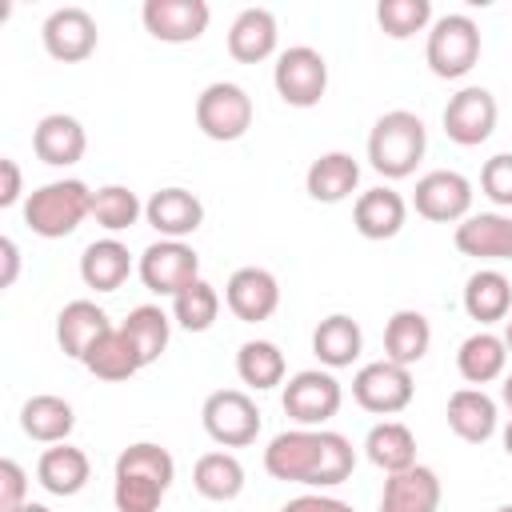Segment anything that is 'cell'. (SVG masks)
Here are the masks:
<instances>
[{"instance_id":"obj_49","label":"cell","mask_w":512,"mask_h":512,"mask_svg":"<svg viewBox=\"0 0 512 512\" xmlns=\"http://www.w3.org/2000/svg\"><path fill=\"white\" fill-rule=\"evenodd\" d=\"M504 452L512 456V420H508V428H504Z\"/></svg>"},{"instance_id":"obj_10","label":"cell","mask_w":512,"mask_h":512,"mask_svg":"<svg viewBox=\"0 0 512 512\" xmlns=\"http://www.w3.org/2000/svg\"><path fill=\"white\" fill-rule=\"evenodd\" d=\"M412 396H416L412 368L396 360H372L352 376V400L372 416H396L412 404Z\"/></svg>"},{"instance_id":"obj_40","label":"cell","mask_w":512,"mask_h":512,"mask_svg":"<svg viewBox=\"0 0 512 512\" xmlns=\"http://www.w3.org/2000/svg\"><path fill=\"white\" fill-rule=\"evenodd\" d=\"M376 24L392 40H408L416 32L432 28V4L428 0H380L376 4Z\"/></svg>"},{"instance_id":"obj_44","label":"cell","mask_w":512,"mask_h":512,"mask_svg":"<svg viewBox=\"0 0 512 512\" xmlns=\"http://www.w3.org/2000/svg\"><path fill=\"white\" fill-rule=\"evenodd\" d=\"M20 196H24V176H20V164H16L12 156H4V160H0V208L20 204Z\"/></svg>"},{"instance_id":"obj_25","label":"cell","mask_w":512,"mask_h":512,"mask_svg":"<svg viewBox=\"0 0 512 512\" xmlns=\"http://www.w3.org/2000/svg\"><path fill=\"white\" fill-rule=\"evenodd\" d=\"M280 28L268 8H244L228 28V56L236 64H260L276 52Z\"/></svg>"},{"instance_id":"obj_21","label":"cell","mask_w":512,"mask_h":512,"mask_svg":"<svg viewBox=\"0 0 512 512\" xmlns=\"http://www.w3.org/2000/svg\"><path fill=\"white\" fill-rule=\"evenodd\" d=\"M404 220H408V204L388 184L360 192L356 204H352V224L364 240H392L404 228Z\"/></svg>"},{"instance_id":"obj_15","label":"cell","mask_w":512,"mask_h":512,"mask_svg":"<svg viewBox=\"0 0 512 512\" xmlns=\"http://www.w3.org/2000/svg\"><path fill=\"white\" fill-rule=\"evenodd\" d=\"M140 20L160 44H192L208 32L212 8L204 0H144Z\"/></svg>"},{"instance_id":"obj_37","label":"cell","mask_w":512,"mask_h":512,"mask_svg":"<svg viewBox=\"0 0 512 512\" xmlns=\"http://www.w3.org/2000/svg\"><path fill=\"white\" fill-rule=\"evenodd\" d=\"M284 352L272 344V340H244L240 352H236V376L240 384L256 388V392H268L276 384H284Z\"/></svg>"},{"instance_id":"obj_26","label":"cell","mask_w":512,"mask_h":512,"mask_svg":"<svg viewBox=\"0 0 512 512\" xmlns=\"http://www.w3.org/2000/svg\"><path fill=\"white\" fill-rule=\"evenodd\" d=\"M360 352H364V332H360V324L348 312H332V316H324L316 324V332H312V356L328 372L352 368L360 360Z\"/></svg>"},{"instance_id":"obj_3","label":"cell","mask_w":512,"mask_h":512,"mask_svg":"<svg viewBox=\"0 0 512 512\" xmlns=\"http://www.w3.org/2000/svg\"><path fill=\"white\" fill-rule=\"evenodd\" d=\"M428 152V128L416 112L392 108L384 112L368 132V164L384 180H404L416 172V164Z\"/></svg>"},{"instance_id":"obj_13","label":"cell","mask_w":512,"mask_h":512,"mask_svg":"<svg viewBox=\"0 0 512 512\" xmlns=\"http://www.w3.org/2000/svg\"><path fill=\"white\" fill-rule=\"evenodd\" d=\"M40 40H44V52L60 64H80L96 52L100 44V28L92 20L88 8L80 4H68V8H56L48 12V20L40 24Z\"/></svg>"},{"instance_id":"obj_27","label":"cell","mask_w":512,"mask_h":512,"mask_svg":"<svg viewBox=\"0 0 512 512\" xmlns=\"http://www.w3.org/2000/svg\"><path fill=\"white\" fill-rule=\"evenodd\" d=\"M356 184H360V164L352 160V152H320L304 172V188L316 204H340L356 192Z\"/></svg>"},{"instance_id":"obj_33","label":"cell","mask_w":512,"mask_h":512,"mask_svg":"<svg viewBox=\"0 0 512 512\" xmlns=\"http://www.w3.org/2000/svg\"><path fill=\"white\" fill-rule=\"evenodd\" d=\"M96 380H108V384H120V380H128V376H136L140 368H144V360H140V352H136V344L128 340V332L124 328H108L92 348H88V356L80 360Z\"/></svg>"},{"instance_id":"obj_42","label":"cell","mask_w":512,"mask_h":512,"mask_svg":"<svg viewBox=\"0 0 512 512\" xmlns=\"http://www.w3.org/2000/svg\"><path fill=\"white\" fill-rule=\"evenodd\" d=\"M28 476H24V468L12 460V456H4L0 460V512H16L20 504H28Z\"/></svg>"},{"instance_id":"obj_38","label":"cell","mask_w":512,"mask_h":512,"mask_svg":"<svg viewBox=\"0 0 512 512\" xmlns=\"http://www.w3.org/2000/svg\"><path fill=\"white\" fill-rule=\"evenodd\" d=\"M216 316H220V292L204 276L172 296V324H180L184 332H208Z\"/></svg>"},{"instance_id":"obj_7","label":"cell","mask_w":512,"mask_h":512,"mask_svg":"<svg viewBox=\"0 0 512 512\" xmlns=\"http://www.w3.org/2000/svg\"><path fill=\"white\" fill-rule=\"evenodd\" d=\"M280 404L296 420V428H324L340 412L344 388L328 368H304V372L288 376V384L280 392Z\"/></svg>"},{"instance_id":"obj_22","label":"cell","mask_w":512,"mask_h":512,"mask_svg":"<svg viewBox=\"0 0 512 512\" xmlns=\"http://www.w3.org/2000/svg\"><path fill=\"white\" fill-rule=\"evenodd\" d=\"M108 328H116V324L108 320V312H104L96 300H68V304L60 308V316H56V344H60L64 356L84 360L88 348H92Z\"/></svg>"},{"instance_id":"obj_45","label":"cell","mask_w":512,"mask_h":512,"mask_svg":"<svg viewBox=\"0 0 512 512\" xmlns=\"http://www.w3.org/2000/svg\"><path fill=\"white\" fill-rule=\"evenodd\" d=\"M0 256H4V276H0V288H12L16 284V272H20V248L12 236L0 240Z\"/></svg>"},{"instance_id":"obj_39","label":"cell","mask_w":512,"mask_h":512,"mask_svg":"<svg viewBox=\"0 0 512 512\" xmlns=\"http://www.w3.org/2000/svg\"><path fill=\"white\" fill-rule=\"evenodd\" d=\"M144 216V204H140V196L132 192V188H124V184H104V188H96L92 192V220L104 228V232H128L136 220Z\"/></svg>"},{"instance_id":"obj_50","label":"cell","mask_w":512,"mask_h":512,"mask_svg":"<svg viewBox=\"0 0 512 512\" xmlns=\"http://www.w3.org/2000/svg\"><path fill=\"white\" fill-rule=\"evenodd\" d=\"M496 512H512V504H500V508H496Z\"/></svg>"},{"instance_id":"obj_32","label":"cell","mask_w":512,"mask_h":512,"mask_svg":"<svg viewBox=\"0 0 512 512\" xmlns=\"http://www.w3.org/2000/svg\"><path fill=\"white\" fill-rule=\"evenodd\" d=\"M456 368H460V376H464L468 384H476V388H484V384L500 380V376H504V368H508L504 336H496V332H488V328H480V332L464 336V340H460V348H456Z\"/></svg>"},{"instance_id":"obj_6","label":"cell","mask_w":512,"mask_h":512,"mask_svg":"<svg viewBox=\"0 0 512 512\" xmlns=\"http://www.w3.org/2000/svg\"><path fill=\"white\" fill-rule=\"evenodd\" d=\"M276 96L288 108H316L328 92V60L312 44H292L272 64Z\"/></svg>"},{"instance_id":"obj_28","label":"cell","mask_w":512,"mask_h":512,"mask_svg":"<svg viewBox=\"0 0 512 512\" xmlns=\"http://www.w3.org/2000/svg\"><path fill=\"white\" fill-rule=\"evenodd\" d=\"M128 276H132V252H128V244H120L116 236L92 240V244L80 252V280H84L92 292H116Z\"/></svg>"},{"instance_id":"obj_9","label":"cell","mask_w":512,"mask_h":512,"mask_svg":"<svg viewBox=\"0 0 512 512\" xmlns=\"http://www.w3.org/2000/svg\"><path fill=\"white\" fill-rule=\"evenodd\" d=\"M196 128L220 144L240 140L252 128V96L232 80H212L196 96Z\"/></svg>"},{"instance_id":"obj_24","label":"cell","mask_w":512,"mask_h":512,"mask_svg":"<svg viewBox=\"0 0 512 512\" xmlns=\"http://www.w3.org/2000/svg\"><path fill=\"white\" fill-rule=\"evenodd\" d=\"M448 428L464 440V444H484L496 436V424H500V412H496V400L484 392V388H456L448 396Z\"/></svg>"},{"instance_id":"obj_18","label":"cell","mask_w":512,"mask_h":512,"mask_svg":"<svg viewBox=\"0 0 512 512\" xmlns=\"http://www.w3.org/2000/svg\"><path fill=\"white\" fill-rule=\"evenodd\" d=\"M144 220L160 240H188L204 224V204L188 188H160L144 200Z\"/></svg>"},{"instance_id":"obj_36","label":"cell","mask_w":512,"mask_h":512,"mask_svg":"<svg viewBox=\"0 0 512 512\" xmlns=\"http://www.w3.org/2000/svg\"><path fill=\"white\" fill-rule=\"evenodd\" d=\"M120 328H124V332H128V340L136 344V352H140L144 368H148V364H156V360L164 356L168 340H172V316H168L160 304H136V308L124 316V324H120Z\"/></svg>"},{"instance_id":"obj_23","label":"cell","mask_w":512,"mask_h":512,"mask_svg":"<svg viewBox=\"0 0 512 512\" xmlns=\"http://www.w3.org/2000/svg\"><path fill=\"white\" fill-rule=\"evenodd\" d=\"M36 480H40V488L52 492V496H76V492H84L88 480H92V460H88L84 448H76V444H68V440H64V444H52V448H44L40 460H36Z\"/></svg>"},{"instance_id":"obj_43","label":"cell","mask_w":512,"mask_h":512,"mask_svg":"<svg viewBox=\"0 0 512 512\" xmlns=\"http://www.w3.org/2000/svg\"><path fill=\"white\" fill-rule=\"evenodd\" d=\"M280 512H356V508L328 492H304V496H292L288 504H280Z\"/></svg>"},{"instance_id":"obj_8","label":"cell","mask_w":512,"mask_h":512,"mask_svg":"<svg viewBox=\"0 0 512 512\" xmlns=\"http://www.w3.org/2000/svg\"><path fill=\"white\" fill-rule=\"evenodd\" d=\"M200 424L220 448H248L260 436V408L240 388H216L200 408Z\"/></svg>"},{"instance_id":"obj_12","label":"cell","mask_w":512,"mask_h":512,"mask_svg":"<svg viewBox=\"0 0 512 512\" xmlns=\"http://www.w3.org/2000/svg\"><path fill=\"white\" fill-rule=\"evenodd\" d=\"M412 208L432 224H460L472 216V180L452 168L424 172L412 192Z\"/></svg>"},{"instance_id":"obj_17","label":"cell","mask_w":512,"mask_h":512,"mask_svg":"<svg viewBox=\"0 0 512 512\" xmlns=\"http://www.w3.org/2000/svg\"><path fill=\"white\" fill-rule=\"evenodd\" d=\"M32 152L36 160H44L48 168H72L84 160L88 152V136H84V124L68 112H48L36 120L32 128Z\"/></svg>"},{"instance_id":"obj_19","label":"cell","mask_w":512,"mask_h":512,"mask_svg":"<svg viewBox=\"0 0 512 512\" xmlns=\"http://www.w3.org/2000/svg\"><path fill=\"white\" fill-rule=\"evenodd\" d=\"M456 248L476 260H512V216L504 212H472L452 232Z\"/></svg>"},{"instance_id":"obj_31","label":"cell","mask_w":512,"mask_h":512,"mask_svg":"<svg viewBox=\"0 0 512 512\" xmlns=\"http://www.w3.org/2000/svg\"><path fill=\"white\" fill-rule=\"evenodd\" d=\"M20 428L28 440L36 444H64L76 428V412L64 396H52V392H40V396H28L24 408H20Z\"/></svg>"},{"instance_id":"obj_4","label":"cell","mask_w":512,"mask_h":512,"mask_svg":"<svg viewBox=\"0 0 512 512\" xmlns=\"http://www.w3.org/2000/svg\"><path fill=\"white\" fill-rule=\"evenodd\" d=\"M88 216H92V188L76 176L48 180V184H40L36 192L24 196V224L44 240L72 236Z\"/></svg>"},{"instance_id":"obj_29","label":"cell","mask_w":512,"mask_h":512,"mask_svg":"<svg viewBox=\"0 0 512 512\" xmlns=\"http://www.w3.org/2000/svg\"><path fill=\"white\" fill-rule=\"evenodd\" d=\"M464 312L488 328L496 320H508L512 312V284L500 268H476L468 280H464Z\"/></svg>"},{"instance_id":"obj_30","label":"cell","mask_w":512,"mask_h":512,"mask_svg":"<svg viewBox=\"0 0 512 512\" xmlns=\"http://www.w3.org/2000/svg\"><path fill=\"white\" fill-rule=\"evenodd\" d=\"M432 348V324L416 308H396L384 324V360H396L404 368L420 364Z\"/></svg>"},{"instance_id":"obj_47","label":"cell","mask_w":512,"mask_h":512,"mask_svg":"<svg viewBox=\"0 0 512 512\" xmlns=\"http://www.w3.org/2000/svg\"><path fill=\"white\" fill-rule=\"evenodd\" d=\"M16 512H52V508H44V504H36V500H28V504H20Z\"/></svg>"},{"instance_id":"obj_11","label":"cell","mask_w":512,"mask_h":512,"mask_svg":"<svg viewBox=\"0 0 512 512\" xmlns=\"http://www.w3.org/2000/svg\"><path fill=\"white\" fill-rule=\"evenodd\" d=\"M136 272H140V280H144L148 292L176 296L180 288H188L192 280H200V256L184 240H156V244H148L140 252Z\"/></svg>"},{"instance_id":"obj_5","label":"cell","mask_w":512,"mask_h":512,"mask_svg":"<svg viewBox=\"0 0 512 512\" xmlns=\"http://www.w3.org/2000/svg\"><path fill=\"white\" fill-rule=\"evenodd\" d=\"M424 60H428L432 76H440V80L468 76L476 68V60H480V28H476V20L464 16V12L436 16L432 28H428Z\"/></svg>"},{"instance_id":"obj_20","label":"cell","mask_w":512,"mask_h":512,"mask_svg":"<svg viewBox=\"0 0 512 512\" xmlns=\"http://www.w3.org/2000/svg\"><path fill=\"white\" fill-rule=\"evenodd\" d=\"M440 508V476L428 464H412L404 472L384 476L380 512H436Z\"/></svg>"},{"instance_id":"obj_1","label":"cell","mask_w":512,"mask_h":512,"mask_svg":"<svg viewBox=\"0 0 512 512\" xmlns=\"http://www.w3.org/2000/svg\"><path fill=\"white\" fill-rule=\"evenodd\" d=\"M356 448L344 432L332 428H288L276 432L264 448V472L284 484L336 488L352 476Z\"/></svg>"},{"instance_id":"obj_48","label":"cell","mask_w":512,"mask_h":512,"mask_svg":"<svg viewBox=\"0 0 512 512\" xmlns=\"http://www.w3.org/2000/svg\"><path fill=\"white\" fill-rule=\"evenodd\" d=\"M504 348H508V356H512V316H508V324H504Z\"/></svg>"},{"instance_id":"obj_46","label":"cell","mask_w":512,"mask_h":512,"mask_svg":"<svg viewBox=\"0 0 512 512\" xmlns=\"http://www.w3.org/2000/svg\"><path fill=\"white\" fill-rule=\"evenodd\" d=\"M500 400L508 404V412H512V372L504 376V384H500Z\"/></svg>"},{"instance_id":"obj_41","label":"cell","mask_w":512,"mask_h":512,"mask_svg":"<svg viewBox=\"0 0 512 512\" xmlns=\"http://www.w3.org/2000/svg\"><path fill=\"white\" fill-rule=\"evenodd\" d=\"M480 192L496 208H512V152H496L480 168Z\"/></svg>"},{"instance_id":"obj_34","label":"cell","mask_w":512,"mask_h":512,"mask_svg":"<svg viewBox=\"0 0 512 512\" xmlns=\"http://www.w3.org/2000/svg\"><path fill=\"white\" fill-rule=\"evenodd\" d=\"M364 456H368L384 476L404 472V468L416 464V436H412V428L400 424V420H380V424H372L368 436H364Z\"/></svg>"},{"instance_id":"obj_35","label":"cell","mask_w":512,"mask_h":512,"mask_svg":"<svg viewBox=\"0 0 512 512\" xmlns=\"http://www.w3.org/2000/svg\"><path fill=\"white\" fill-rule=\"evenodd\" d=\"M192 488L204 496V500H216V504H228L244 492V464L232 456V452H204L192 468Z\"/></svg>"},{"instance_id":"obj_2","label":"cell","mask_w":512,"mask_h":512,"mask_svg":"<svg viewBox=\"0 0 512 512\" xmlns=\"http://www.w3.org/2000/svg\"><path fill=\"white\" fill-rule=\"evenodd\" d=\"M176 480V460L152 440H136L116 456L112 468V504L116 512H160Z\"/></svg>"},{"instance_id":"obj_16","label":"cell","mask_w":512,"mask_h":512,"mask_svg":"<svg viewBox=\"0 0 512 512\" xmlns=\"http://www.w3.org/2000/svg\"><path fill=\"white\" fill-rule=\"evenodd\" d=\"M224 304H228V312L236 320L260 324L280 308V280L268 268H256V264L236 268L228 276V284H224Z\"/></svg>"},{"instance_id":"obj_14","label":"cell","mask_w":512,"mask_h":512,"mask_svg":"<svg viewBox=\"0 0 512 512\" xmlns=\"http://www.w3.org/2000/svg\"><path fill=\"white\" fill-rule=\"evenodd\" d=\"M496 116H500L496 96L480 84H468L444 104V136L460 148H476L496 132Z\"/></svg>"}]
</instances>
